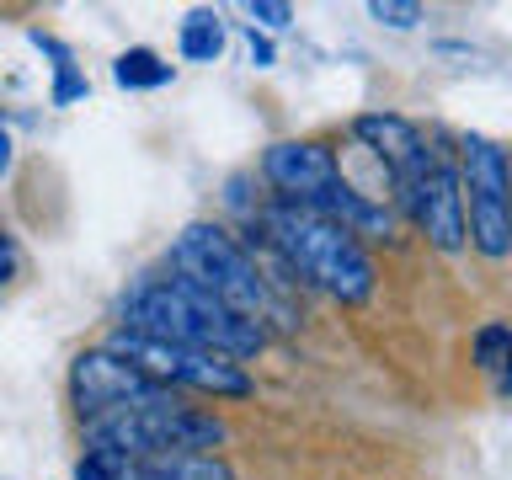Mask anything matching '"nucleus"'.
I'll list each match as a JSON object with an SVG mask.
<instances>
[{"label":"nucleus","instance_id":"nucleus-1","mask_svg":"<svg viewBox=\"0 0 512 480\" xmlns=\"http://www.w3.org/2000/svg\"><path fill=\"white\" fill-rule=\"evenodd\" d=\"M123 331L155 336V342H176V347H203V352H224V358H256L267 347V331L230 310L224 299H214L203 283L182 278H144L128 288L123 299Z\"/></svg>","mask_w":512,"mask_h":480},{"label":"nucleus","instance_id":"nucleus-20","mask_svg":"<svg viewBox=\"0 0 512 480\" xmlns=\"http://www.w3.org/2000/svg\"><path fill=\"white\" fill-rule=\"evenodd\" d=\"M11 166H16V144H11V134H6V123H0V182L11 176Z\"/></svg>","mask_w":512,"mask_h":480},{"label":"nucleus","instance_id":"nucleus-14","mask_svg":"<svg viewBox=\"0 0 512 480\" xmlns=\"http://www.w3.org/2000/svg\"><path fill=\"white\" fill-rule=\"evenodd\" d=\"M176 48H182V59L192 64H214L224 54V22H219V11H192L182 32H176Z\"/></svg>","mask_w":512,"mask_h":480},{"label":"nucleus","instance_id":"nucleus-16","mask_svg":"<svg viewBox=\"0 0 512 480\" xmlns=\"http://www.w3.org/2000/svg\"><path fill=\"white\" fill-rule=\"evenodd\" d=\"M368 16H374V22H384V27H400V32H406V27H416V22H422V6H416V0H374V6H368Z\"/></svg>","mask_w":512,"mask_h":480},{"label":"nucleus","instance_id":"nucleus-18","mask_svg":"<svg viewBox=\"0 0 512 480\" xmlns=\"http://www.w3.org/2000/svg\"><path fill=\"white\" fill-rule=\"evenodd\" d=\"M246 54H251V64L256 70H272V59H278V48H272V38L262 27H246Z\"/></svg>","mask_w":512,"mask_h":480},{"label":"nucleus","instance_id":"nucleus-7","mask_svg":"<svg viewBox=\"0 0 512 480\" xmlns=\"http://www.w3.org/2000/svg\"><path fill=\"white\" fill-rule=\"evenodd\" d=\"M107 347L128 358L134 368H144L155 384L166 390H198L214 400H246L251 395V374L240 368V358H224V352H203V347H176V342H155V336L139 331H112Z\"/></svg>","mask_w":512,"mask_h":480},{"label":"nucleus","instance_id":"nucleus-17","mask_svg":"<svg viewBox=\"0 0 512 480\" xmlns=\"http://www.w3.org/2000/svg\"><path fill=\"white\" fill-rule=\"evenodd\" d=\"M251 27L262 22V27H272V32H283L288 22H294V6H283V0H251Z\"/></svg>","mask_w":512,"mask_h":480},{"label":"nucleus","instance_id":"nucleus-19","mask_svg":"<svg viewBox=\"0 0 512 480\" xmlns=\"http://www.w3.org/2000/svg\"><path fill=\"white\" fill-rule=\"evenodd\" d=\"M16 272H22V246H16V235L0 224V283H11Z\"/></svg>","mask_w":512,"mask_h":480},{"label":"nucleus","instance_id":"nucleus-6","mask_svg":"<svg viewBox=\"0 0 512 480\" xmlns=\"http://www.w3.org/2000/svg\"><path fill=\"white\" fill-rule=\"evenodd\" d=\"M459 176H464V219L470 246L486 262L512 256V155L486 134L459 139Z\"/></svg>","mask_w":512,"mask_h":480},{"label":"nucleus","instance_id":"nucleus-13","mask_svg":"<svg viewBox=\"0 0 512 480\" xmlns=\"http://www.w3.org/2000/svg\"><path fill=\"white\" fill-rule=\"evenodd\" d=\"M171 75H176V64H166L155 48H128V54L112 59V80L123 91H160V86H171Z\"/></svg>","mask_w":512,"mask_h":480},{"label":"nucleus","instance_id":"nucleus-15","mask_svg":"<svg viewBox=\"0 0 512 480\" xmlns=\"http://www.w3.org/2000/svg\"><path fill=\"white\" fill-rule=\"evenodd\" d=\"M32 43L43 48L48 59H54V107H70V102H80L91 86H86V75L75 70V54L64 48L59 38H48V32H32Z\"/></svg>","mask_w":512,"mask_h":480},{"label":"nucleus","instance_id":"nucleus-9","mask_svg":"<svg viewBox=\"0 0 512 480\" xmlns=\"http://www.w3.org/2000/svg\"><path fill=\"white\" fill-rule=\"evenodd\" d=\"M160 395H176V390L155 384L144 368L118 358L112 347H91L70 363V400H75L80 422H96V416H107V411L139 406V400H160Z\"/></svg>","mask_w":512,"mask_h":480},{"label":"nucleus","instance_id":"nucleus-3","mask_svg":"<svg viewBox=\"0 0 512 480\" xmlns=\"http://www.w3.org/2000/svg\"><path fill=\"white\" fill-rule=\"evenodd\" d=\"M171 272L203 283L214 299H224L230 310L256 320L262 331L267 326H294L288 299H283V283L267 278L262 262H256V251L240 246L224 224H208V219L187 224V230L176 235V246H171Z\"/></svg>","mask_w":512,"mask_h":480},{"label":"nucleus","instance_id":"nucleus-4","mask_svg":"<svg viewBox=\"0 0 512 480\" xmlns=\"http://www.w3.org/2000/svg\"><path fill=\"white\" fill-rule=\"evenodd\" d=\"M262 176H267V187L278 192V203H299V208H315V214H331L336 224H347L352 235H390L395 230V214L384 203H374L368 192L352 187L342 176L336 150L320 139L267 144Z\"/></svg>","mask_w":512,"mask_h":480},{"label":"nucleus","instance_id":"nucleus-11","mask_svg":"<svg viewBox=\"0 0 512 480\" xmlns=\"http://www.w3.org/2000/svg\"><path fill=\"white\" fill-rule=\"evenodd\" d=\"M118 480H235L224 454H155L123 464Z\"/></svg>","mask_w":512,"mask_h":480},{"label":"nucleus","instance_id":"nucleus-5","mask_svg":"<svg viewBox=\"0 0 512 480\" xmlns=\"http://www.w3.org/2000/svg\"><path fill=\"white\" fill-rule=\"evenodd\" d=\"M230 443V427L214 411L182 406L176 395L160 400H139V406L107 411L86 422V454H102L123 470L134 459H155V454H219Z\"/></svg>","mask_w":512,"mask_h":480},{"label":"nucleus","instance_id":"nucleus-10","mask_svg":"<svg viewBox=\"0 0 512 480\" xmlns=\"http://www.w3.org/2000/svg\"><path fill=\"white\" fill-rule=\"evenodd\" d=\"M406 219L427 235V246H438L448 256L470 246V219H464V176H459V160H448L443 144H438L432 171L422 176V187L411 192Z\"/></svg>","mask_w":512,"mask_h":480},{"label":"nucleus","instance_id":"nucleus-8","mask_svg":"<svg viewBox=\"0 0 512 480\" xmlns=\"http://www.w3.org/2000/svg\"><path fill=\"white\" fill-rule=\"evenodd\" d=\"M352 139L379 160L384 182H390V198H395L400 214H406L411 192L422 187V176L432 171V160H438V144H432L416 123L400 118V112H363V118L352 123Z\"/></svg>","mask_w":512,"mask_h":480},{"label":"nucleus","instance_id":"nucleus-12","mask_svg":"<svg viewBox=\"0 0 512 480\" xmlns=\"http://www.w3.org/2000/svg\"><path fill=\"white\" fill-rule=\"evenodd\" d=\"M475 368L496 384V395H512V326L507 320H486V326L475 331Z\"/></svg>","mask_w":512,"mask_h":480},{"label":"nucleus","instance_id":"nucleus-2","mask_svg":"<svg viewBox=\"0 0 512 480\" xmlns=\"http://www.w3.org/2000/svg\"><path fill=\"white\" fill-rule=\"evenodd\" d=\"M256 219H262V240L294 272V283H310L320 294H331L336 304L374 299V283H379L374 256L363 251V240L347 224H336L331 214H315V208H299V203H278V198Z\"/></svg>","mask_w":512,"mask_h":480}]
</instances>
